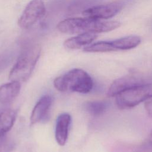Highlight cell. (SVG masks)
Masks as SVG:
<instances>
[{"label": "cell", "mask_w": 152, "mask_h": 152, "mask_svg": "<svg viewBox=\"0 0 152 152\" xmlns=\"http://www.w3.org/2000/svg\"><path fill=\"white\" fill-rule=\"evenodd\" d=\"M55 87L59 91H72L88 93L93 87L90 75L81 69L74 68L56 77L53 81Z\"/></svg>", "instance_id": "3"}, {"label": "cell", "mask_w": 152, "mask_h": 152, "mask_svg": "<svg viewBox=\"0 0 152 152\" xmlns=\"http://www.w3.org/2000/svg\"><path fill=\"white\" fill-rule=\"evenodd\" d=\"M86 52H108L113 51L110 41H99L91 43L83 49Z\"/></svg>", "instance_id": "15"}, {"label": "cell", "mask_w": 152, "mask_h": 152, "mask_svg": "<svg viewBox=\"0 0 152 152\" xmlns=\"http://www.w3.org/2000/svg\"><path fill=\"white\" fill-rule=\"evenodd\" d=\"M121 26L119 21L85 18H69L60 21L58 30L64 33L81 34L85 33H99L115 30Z\"/></svg>", "instance_id": "1"}, {"label": "cell", "mask_w": 152, "mask_h": 152, "mask_svg": "<svg viewBox=\"0 0 152 152\" xmlns=\"http://www.w3.org/2000/svg\"><path fill=\"white\" fill-rule=\"evenodd\" d=\"M141 40L139 36L131 35L110 40V43L113 51H116L134 48L141 43Z\"/></svg>", "instance_id": "13"}, {"label": "cell", "mask_w": 152, "mask_h": 152, "mask_svg": "<svg viewBox=\"0 0 152 152\" xmlns=\"http://www.w3.org/2000/svg\"><path fill=\"white\" fill-rule=\"evenodd\" d=\"M123 6V4L119 1L95 5L85 10L83 12V15L91 18L107 20L117 14L122 9Z\"/></svg>", "instance_id": "7"}, {"label": "cell", "mask_w": 152, "mask_h": 152, "mask_svg": "<svg viewBox=\"0 0 152 152\" xmlns=\"http://www.w3.org/2000/svg\"><path fill=\"white\" fill-rule=\"evenodd\" d=\"M71 122V117L67 113H61L57 118L55 125V138L59 145H64L67 141Z\"/></svg>", "instance_id": "9"}, {"label": "cell", "mask_w": 152, "mask_h": 152, "mask_svg": "<svg viewBox=\"0 0 152 152\" xmlns=\"http://www.w3.org/2000/svg\"><path fill=\"white\" fill-rule=\"evenodd\" d=\"M15 147L14 141L7 135L0 137V152H11Z\"/></svg>", "instance_id": "16"}, {"label": "cell", "mask_w": 152, "mask_h": 152, "mask_svg": "<svg viewBox=\"0 0 152 152\" xmlns=\"http://www.w3.org/2000/svg\"><path fill=\"white\" fill-rule=\"evenodd\" d=\"M144 108L147 115L152 117V96L145 101Z\"/></svg>", "instance_id": "18"}, {"label": "cell", "mask_w": 152, "mask_h": 152, "mask_svg": "<svg viewBox=\"0 0 152 152\" xmlns=\"http://www.w3.org/2000/svg\"><path fill=\"white\" fill-rule=\"evenodd\" d=\"M45 12L46 7L43 0H31L18 20V26L23 29L30 28L45 15Z\"/></svg>", "instance_id": "5"}, {"label": "cell", "mask_w": 152, "mask_h": 152, "mask_svg": "<svg viewBox=\"0 0 152 152\" xmlns=\"http://www.w3.org/2000/svg\"><path fill=\"white\" fill-rule=\"evenodd\" d=\"M146 83H148L143 76L136 74H129L115 80L109 87L107 93L110 97H115L126 90Z\"/></svg>", "instance_id": "6"}, {"label": "cell", "mask_w": 152, "mask_h": 152, "mask_svg": "<svg viewBox=\"0 0 152 152\" xmlns=\"http://www.w3.org/2000/svg\"><path fill=\"white\" fill-rule=\"evenodd\" d=\"M97 37L96 33H85L66 39L64 42V46L69 49H78L91 44Z\"/></svg>", "instance_id": "10"}, {"label": "cell", "mask_w": 152, "mask_h": 152, "mask_svg": "<svg viewBox=\"0 0 152 152\" xmlns=\"http://www.w3.org/2000/svg\"><path fill=\"white\" fill-rule=\"evenodd\" d=\"M84 109L90 115L99 116L103 115L108 108V103L106 101H90L84 103Z\"/></svg>", "instance_id": "14"}, {"label": "cell", "mask_w": 152, "mask_h": 152, "mask_svg": "<svg viewBox=\"0 0 152 152\" xmlns=\"http://www.w3.org/2000/svg\"><path fill=\"white\" fill-rule=\"evenodd\" d=\"M17 118L16 111L10 108L0 109V137L7 135L13 126Z\"/></svg>", "instance_id": "12"}, {"label": "cell", "mask_w": 152, "mask_h": 152, "mask_svg": "<svg viewBox=\"0 0 152 152\" xmlns=\"http://www.w3.org/2000/svg\"><path fill=\"white\" fill-rule=\"evenodd\" d=\"M40 53L41 47L36 43L28 44L23 48L10 72V80L20 83L26 81L31 75Z\"/></svg>", "instance_id": "2"}, {"label": "cell", "mask_w": 152, "mask_h": 152, "mask_svg": "<svg viewBox=\"0 0 152 152\" xmlns=\"http://www.w3.org/2000/svg\"><path fill=\"white\" fill-rule=\"evenodd\" d=\"M52 101L53 99L49 95H44L40 98L31 112V125L37 124L45 118L52 105Z\"/></svg>", "instance_id": "8"}, {"label": "cell", "mask_w": 152, "mask_h": 152, "mask_svg": "<svg viewBox=\"0 0 152 152\" xmlns=\"http://www.w3.org/2000/svg\"><path fill=\"white\" fill-rule=\"evenodd\" d=\"M148 140H149V141L152 144V129H151V132L150 133Z\"/></svg>", "instance_id": "19"}, {"label": "cell", "mask_w": 152, "mask_h": 152, "mask_svg": "<svg viewBox=\"0 0 152 152\" xmlns=\"http://www.w3.org/2000/svg\"><path fill=\"white\" fill-rule=\"evenodd\" d=\"M12 55L10 53H4L0 55V72L3 71L10 64Z\"/></svg>", "instance_id": "17"}, {"label": "cell", "mask_w": 152, "mask_h": 152, "mask_svg": "<svg viewBox=\"0 0 152 152\" xmlns=\"http://www.w3.org/2000/svg\"><path fill=\"white\" fill-rule=\"evenodd\" d=\"M152 96V83H148L126 90L115 97L117 106L121 109H130Z\"/></svg>", "instance_id": "4"}, {"label": "cell", "mask_w": 152, "mask_h": 152, "mask_svg": "<svg viewBox=\"0 0 152 152\" xmlns=\"http://www.w3.org/2000/svg\"><path fill=\"white\" fill-rule=\"evenodd\" d=\"M21 88L20 82L11 81L0 86V103L5 104L12 101L19 94Z\"/></svg>", "instance_id": "11"}]
</instances>
